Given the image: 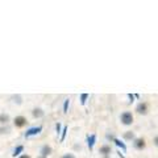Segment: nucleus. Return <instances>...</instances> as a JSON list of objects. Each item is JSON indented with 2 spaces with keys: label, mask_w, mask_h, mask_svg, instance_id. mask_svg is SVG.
Here are the masks:
<instances>
[{
  "label": "nucleus",
  "mask_w": 158,
  "mask_h": 158,
  "mask_svg": "<svg viewBox=\"0 0 158 158\" xmlns=\"http://www.w3.org/2000/svg\"><path fill=\"white\" fill-rule=\"evenodd\" d=\"M90 98V95H88V94H81V103L83 106L86 104V102H87V99Z\"/></svg>",
  "instance_id": "14"
},
{
  "label": "nucleus",
  "mask_w": 158,
  "mask_h": 158,
  "mask_svg": "<svg viewBox=\"0 0 158 158\" xmlns=\"http://www.w3.org/2000/svg\"><path fill=\"white\" fill-rule=\"evenodd\" d=\"M69 104H70V100H69V99H66V100H65V104H63V112H65V113H67Z\"/></svg>",
  "instance_id": "16"
},
{
  "label": "nucleus",
  "mask_w": 158,
  "mask_h": 158,
  "mask_svg": "<svg viewBox=\"0 0 158 158\" xmlns=\"http://www.w3.org/2000/svg\"><path fill=\"white\" fill-rule=\"evenodd\" d=\"M104 158H108V157H104Z\"/></svg>",
  "instance_id": "24"
},
{
  "label": "nucleus",
  "mask_w": 158,
  "mask_h": 158,
  "mask_svg": "<svg viewBox=\"0 0 158 158\" xmlns=\"http://www.w3.org/2000/svg\"><path fill=\"white\" fill-rule=\"evenodd\" d=\"M42 132V125H38V127H32L25 132V138H29V137H33V136H38L40 133Z\"/></svg>",
  "instance_id": "4"
},
{
  "label": "nucleus",
  "mask_w": 158,
  "mask_h": 158,
  "mask_svg": "<svg viewBox=\"0 0 158 158\" xmlns=\"http://www.w3.org/2000/svg\"><path fill=\"white\" fill-rule=\"evenodd\" d=\"M52 153H53V148L50 145H42L41 149H40V156H42V157L48 158V156H50Z\"/></svg>",
  "instance_id": "7"
},
{
  "label": "nucleus",
  "mask_w": 158,
  "mask_h": 158,
  "mask_svg": "<svg viewBox=\"0 0 158 158\" xmlns=\"http://www.w3.org/2000/svg\"><path fill=\"white\" fill-rule=\"evenodd\" d=\"M153 144H154V145L158 148V136H156L154 138H153Z\"/></svg>",
  "instance_id": "19"
},
{
  "label": "nucleus",
  "mask_w": 158,
  "mask_h": 158,
  "mask_svg": "<svg viewBox=\"0 0 158 158\" xmlns=\"http://www.w3.org/2000/svg\"><path fill=\"white\" fill-rule=\"evenodd\" d=\"M37 158H46V157H42V156H38Z\"/></svg>",
  "instance_id": "23"
},
{
  "label": "nucleus",
  "mask_w": 158,
  "mask_h": 158,
  "mask_svg": "<svg viewBox=\"0 0 158 158\" xmlns=\"http://www.w3.org/2000/svg\"><path fill=\"white\" fill-rule=\"evenodd\" d=\"M123 138L124 140H127V141H133L136 138V136H135V132H132V131H128V132H125L124 135H123Z\"/></svg>",
  "instance_id": "11"
},
{
  "label": "nucleus",
  "mask_w": 158,
  "mask_h": 158,
  "mask_svg": "<svg viewBox=\"0 0 158 158\" xmlns=\"http://www.w3.org/2000/svg\"><path fill=\"white\" fill-rule=\"evenodd\" d=\"M61 158H77L73 154V153H66V154H63Z\"/></svg>",
  "instance_id": "17"
},
{
  "label": "nucleus",
  "mask_w": 158,
  "mask_h": 158,
  "mask_svg": "<svg viewBox=\"0 0 158 158\" xmlns=\"http://www.w3.org/2000/svg\"><path fill=\"white\" fill-rule=\"evenodd\" d=\"M66 132H67V127H63V131H62V137H61V141L65 140L66 137Z\"/></svg>",
  "instance_id": "18"
},
{
  "label": "nucleus",
  "mask_w": 158,
  "mask_h": 158,
  "mask_svg": "<svg viewBox=\"0 0 158 158\" xmlns=\"http://www.w3.org/2000/svg\"><path fill=\"white\" fill-rule=\"evenodd\" d=\"M32 115L34 118H41L44 115H45V112H44L41 108H34V110L32 111Z\"/></svg>",
  "instance_id": "10"
},
{
  "label": "nucleus",
  "mask_w": 158,
  "mask_h": 158,
  "mask_svg": "<svg viewBox=\"0 0 158 158\" xmlns=\"http://www.w3.org/2000/svg\"><path fill=\"white\" fill-rule=\"evenodd\" d=\"M133 121H135V116H133V113L131 111H124L120 115V123L123 125L129 127L133 124Z\"/></svg>",
  "instance_id": "1"
},
{
  "label": "nucleus",
  "mask_w": 158,
  "mask_h": 158,
  "mask_svg": "<svg viewBox=\"0 0 158 158\" xmlns=\"http://www.w3.org/2000/svg\"><path fill=\"white\" fill-rule=\"evenodd\" d=\"M136 112L138 115H142V116L148 115V112H149V104H148L146 102H140L136 106Z\"/></svg>",
  "instance_id": "3"
},
{
  "label": "nucleus",
  "mask_w": 158,
  "mask_h": 158,
  "mask_svg": "<svg viewBox=\"0 0 158 158\" xmlns=\"http://www.w3.org/2000/svg\"><path fill=\"white\" fill-rule=\"evenodd\" d=\"M128 96H129V99H131V100H132V102H133V99H135V98H136L135 95H132V94H129V95H128Z\"/></svg>",
  "instance_id": "22"
},
{
  "label": "nucleus",
  "mask_w": 158,
  "mask_h": 158,
  "mask_svg": "<svg viewBox=\"0 0 158 158\" xmlns=\"http://www.w3.org/2000/svg\"><path fill=\"white\" fill-rule=\"evenodd\" d=\"M9 131V128L7 127V125H4V127H0V135H6V133H8Z\"/></svg>",
  "instance_id": "15"
},
{
  "label": "nucleus",
  "mask_w": 158,
  "mask_h": 158,
  "mask_svg": "<svg viewBox=\"0 0 158 158\" xmlns=\"http://www.w3.org/2000/svg\"><path fill=\"white\" fill-rule=\"evenodd\" d=\"M133 144V148H135L136 150H144L146 148V141L144 137H136L135 140L132 141Z\"/></svg>",
  "instance_id": "2"
},
{
  "label": "nucleus",
  "mask_w": 158,
  "mask_h": 158,
  "mask_svg": "<svg viewBox=\"0 0 158 158\" xmlns=\"http://www.w3.org/2000/svg\"><path fill=\"white\" fill-rule=\"evenodd\" d=\"M9 120H11V117H9L8 113H0V124L2 125H7Z\"/></svg>",
  "instance_id": "9"
},
{
  "label": "nucleus",
  "mask_w": 158,
  "mask_h": 158,
  "mask_svg": "<svg viewBox=\"0 0 158 158\" xmlns=\"http://www.w3.org/2000/svg\"><path fill=\"white\" fill-rule=\"evenodd\" d=\"M24 152V145H17L16 148L13 149V153H12V157H20L21 156V153Z\"/></svg>",
  "instance_id": "12"
},
{
  "label": "nucleus",
  "mask_w": 158,
  "mask_h": 158,
  "mask_svg": "<svg viewBox=\"0 0 158 158\" xmlns=\"http://www.w3.org/2000/svg\"><path fill=\"white\" fill-rule=\"evenodd\" d=\"M19 158H32V157L29 156V154H21V156H20Z\"/></svg>",
  "instance_id": "21"
},
{
  "label": "nucleus",
  "mask_w": 158,
  "mask_h": 158,
  "mask_svg": "<svg viewBox=\"0 0 158 158\" xmlns=\"http://www.w3.org/2000/svg\"><path fill=\"white\" fill-rule=\"evenodd\" d=\"M13 124L16 128H24L28 124V120L25 116H16L13 118Z\"/></svg>",
  "instance_id": "5"
},
{
  "label": "nucleus",
  "mask_w": 158,
  "mask_h": 158,
  "mask_svg": "<svg viewBox=\"0 0 158 158\" xmlns=\"http://www.w3.org/2000/svg\"><path fill=\"white\" fill-rule=\"evenodd\" d=\"M113 142H115V144H116L118 148H121V149L124 150V152H127V146H125V144H124V142H121L120 140H118V138H115V141H113Z\"/></svg>",
  "instance_id": "13"
},
{
  "label": "nucleus",
  "mask_w": 158,
  "mask_h": 158,
  "mask_svg": "<svg viewBox=\"0 0 158 158\" xmlns=\"http://www.w3.org/2000/svg\"><path fill=\"white\" fill-rule=\"evenodd\" d=\"M99 153H100L103 157H110L111 153H112L111 145H102L100 148H99Z\"/></svg>",
  "instance_id": "6"
},
{
  "label": "nucleus",
  "mask_w": 158,
  "mask_h": 158,
  "mask_svg": "<svg viewBox=\"0 0 158 158\" xmlns=\"http://www.w3.org/2000/svg\"><path fill=\"white\" fill-rule=\"evenodd\" d=\"M96 144V135L95 133H92V135H90L87 137V145H88V149L92 150L94 149V146H95Z\"/></svg>",
  "instance_id": "8"
},
{
  "label": "nucleus",
  "mask_w": 158,
  "mask_h": 158,
  "mask_svg": "<svg viewBox=\"0 0 158 158\" xmlns=\"http://www.w3.org/2000/svg\"><path fill=\"white\" fill-rule=\"evenodd\" d=\"M56 129H57V133L61 132V124L59 123H57V125H56Z\"/></svg>",
  "instance_id": "20"
}]
</instances>
